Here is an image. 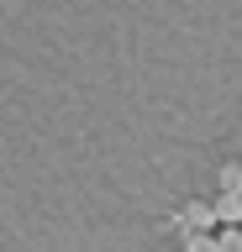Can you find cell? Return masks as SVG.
Instances as JSON below:
<instances>
[{"instance_id": "3957f363", "label": "cell", "mask_w": 242, "mask_h": 252, "mask_svg": "<svg viewBox=\"0 0 242 252\" xmlns=\"http://www.w3.org/2000/svg\"><path fill=\"white\" fill-rule=\"evenodd\" d=\"M184 252H221V242L210 231H184Z\"/></svg>"}, {"instance_id": "7a4b0ae2", "label": "cell", "mask_w": 242, "mask_h": 252, "mask_svg": "<svg viewBox=\"0 0 242 252\" xmlns=\"http://www.w3.org/2000/svg\"><path fill=\"white\" fill-rule=\"evenodd\" d=\"M210 205H216V220H221V226H237V220H242V194H237V189H221Z\"/></svg>"}, {"instance_id": "5b68a950", "label": "cell", "mask_w": 242, "mask_h": 252, "mask_svg": "<svg viewBox=\"0 0 242 252\" xmlns=\"http://www.w3.org/2000/svg\"><path fill=\"white\" fill-rule=\"evenodd\" d=\"M221 189H237L242 194V163H226L221 168Z\"/></svg>"}, {"instance_id": "277c9868", "label": "cell", "mask_w": 242, "mask_h": 252, "mask_svg": "<svg viewBox=\"0 0 242 252\" xmlns=\"http://www.w3.org/2000/svg\"><path fill=\"white\" fill-rule=\"evenodd\" d=\"M216 242H221V252H242V226H226Z\"/></svg>"}, {"instance_id": "6da1fadb", "label": "cell", "mask_w": 242, "mask_h": 252, "mask_svg": "<svg viewBox=\"0 0 242 252\" xmlns=\"http://www.w3.org/2000/svg\"><path fill=\"white\" fill-rule=\"evenodd\" d=\"M179 226H184V231H210V226H216V205L210 200H190L179 210Z\"/></svg>"}]
</instances>
